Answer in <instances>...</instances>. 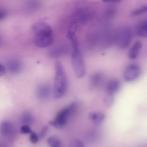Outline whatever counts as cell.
<instances>
[{
    "label": "cell",
    "instance_id": "cell-12",
    "mask_svg": "<svg viewBox=\"0 0 147 147\" xmlns=\"http://www.w3.org/2000/svg\"><path fill=\"white\" fill-rule=\"evenodd\" d=\"M137 34L140 36L147 38V20L141 22L136 29Z\"/></svg>",
    "mask_w": 147,
    "mask_h": 147
},
{
    "label": "cell",
    "instance_id": "cell-7",
    "mask_svg": "<svg viewBox=\"0 0 147 147\" xmlns=\"http://www.w3.org/2000/svg\"><path fill=\"white\" fill-rule=\"evenodd\" d=\"M141 69L138 64H131L127 66L125 69L123 74L124 80L128 82L133 81L140 76Z\"/></svg>",
    "mask_w": 147,
    "mask_h": 147
},
{
    "label": "cell",
    "instance_id": "cell-23",
    "mask_svg": "<svg viewBox=\"0 0 147 147\" xmlns=\"http://www.w3.org/2000/svg\"><path fill=\"white\" fill-rule=\"evenodd\" d=\"M0 76H3L5 72V69L4 66L2 65H0Z\"/></svg>",
    "mask_w": 147,
    "mask_h": 147
},
{
    "label": "cell",
    "instance_id": "cell-8",
    "mask_svg": "<svg viewBox=\"0 0 147 147\" xmlns=\"http://www.w3.org/2000/svg\"><path fill=\"white\" fill-rule=\"evenodd\" d=\"M142 44V42L139 40L136 41L130 49L128 56L131 60L136 59L138 57Z\"/></svg>",
    "mask_w": 147,
    "mask_h": 147
},
{
    "label": "cell",
    "instance_id": "cell-24",
    "mask_svg": "<svg viewBox=\"0 0 147 147\" xmlns=\"http://www.w3.org/2000/svg\"><path fill=\"white\" fill-rule=\"evenodd\" d=\"M105 2L107 3H116L118 2L120 0H102Z\"/></svg>",
    "mask_w": 147,
    "mask_h": 147
},
{
    "label": "cell",
    "instance_id": "cell-22",
    "mask_svg": "<svg viewBox=\"0 0 147 147\" xmlns=\"http://www.w3.org/2000/svg\"><path fill=\"white\" fill-rule=\"evenodd\" d=\"M48 130V127L47 126H44L42 129L38 134L39 138H43L45 136Z\"/></svg>",
    "mask_w": 147,
    "mask_h": 147
},
{
    "label": "cell",
    "instance_id": "cell-4",
    "mask_svg": "<svg viewBox=\"0 0 147 147\" xmlns=\"http://www.w3.org/2000/svg\"><path fill=\"white\" fill-rule=\"evenodd\" d=\"M133 37L131 29L128 27H123L115 34L114 42L119 49H125L129 46Z\"/></svg>",
    "mask_w": 147,
    "mask_h": 147
},
{
    "label": "cell",
    "instance_id": "cell-3",
    "mask_svg": "<svg viewBox=\"0 0 147 147\" xmlns=\"http://www.w3.org/2000/svg\"><path fill=\"white\" fill-rule=\"evenodd\" d=\"M55 69L53 94L55 99H58L65 94L67 86V80L64 67L60 61H57L55 62Z\"/></svg>",
    "mask_w": 147,
    "mask_h": 147
},
{
    "label": "cell",
    "instance_id": "cell-11",
    "mask_svg": "<svg viewBox=\"0 0 147 147\" xmlns=\"http://www.w3.org/2000/svg\"><path fill=\"white\" fill-rule=\"evenodd\" d=\"M37 93L38 96L40 98L42 99H46L50 95V88L47 85H42L38 87Z\"/></svg>",
    "mask_w": 147,
    "mask_h": 147
},
{
    "label": "cell",
    "instance_id": "cell-19",
    "mask_svg": "<svg viewBox=\"0 0 147 147\" xmlns=\"http://www.w3.org/2000/svg\"><path fill=\"white\" fill-rule=\"evenodd\" d=\"M68 145L70 147H83L84 144L83 142L78 139H73L68 143Z\"/></svg>",
    "mask_w": 147,
    "mask_h": 147
},
{
    "label": "cell",
    "instance_id": "cell-6",
    "mask_svg": "<svg viewBox=\"0 0 147 147\" xmlns=\"http://www.w3.org/2000/svg\"><path fill=\"white\" fill-rule=\"evenodd\" d=\"M0 131L3 137L7 141L12 142L16 135L14 126L11 122L8 121H4L1 123Z\"/></svg>",
    "mask_w": 147,
    "mask_h": 147
},
{
    "label": "cell",
    "instance_id": "cell-9",
    "mask_svg": "<svg viewBox=\"0 0 147 147\" xmlns=\"http://www.w3.org/2000/svg\"><path fill=\"white\" fill-rule=\"evenodd\" d=\"M120 87V83L117 80L113 79L109 80L106 86L107 93L113 94L117 92Z\"/></svg>",
    "mask_w": 147,
    "mask_h": 147
},
{
    "label": "cell",
    "instance_id": "cell-10",
    "mask_svg": "<svg viewBox=\"0 0 147 147\" xmlns=\"http://www.w3.org/2000/svg\"><path fill=\"white\" fill-rule=\"evenodd\" d=\"M89 117L95 125L98 126L103 122L105 119V115L102 112H92L89 114Z\"/></svg>",
    "mask_w": 147,
    "mask_h": 147
},
{
    "label": "cell",
    "instance_id": "cell-18",
    "mask_svg": "<svg viewBox=\"0 0 147 147\" xmlns=\"http://www.w3.org/2000/svg\"><path fill=\"white\" fill-rule=\"evenodd\" d=\"M147 12V5L142 6L133 11L131 13L132 16H138Z\"/></svg>",
    "mask_w": 147,
    "mask_h": 147
},
{
    "label": "cell",
    "instance_id": "cell-2",
    "mask_svg": "<svg viewBox=\"0 0 147 147\" xmlns=\"http://www.w3.org/2000/svg\"><path fill=\"white\" fill-rule=\"evenodd\" d=\"M68 36L71 43V57L74 72L77 78H81L83 77L85 73L83 58L80 49L78 42L74 33L69 32Z\"/></svg>",
    "mask_w": 147,
    "mask_h": 147
},
{
    "label": "cell",
    "instance_id": "cell-20",
    "mask_svg": "<svg viewBox=\"0 0 147 147\" xmlns=\"http://www.w3.org/2000/svg\"><path fill=\"white\" fill-rule=\"evenodd\" d=\"M29 139L32 143L36 144L38 142L40 138L38 134L32 131L30 133Z\"/></svg>",
    "mask_w": 147,
    "mask_h": 147
},
{
    "label": "cell",
    "instance_id": "cell-21",
    "mask_svg": "<svg viewBox=\"0 0 147 147\" xmlns=\"http://www.w3.org/2000/svg\"><path fill=\"white\" fill-rule=\"evenodd\" d=\"M20 131L22 134L30 133L32 131L28 125L26 124L22 125L21 127Z\"/></svg>",
    "mask_w": 147,
    "mask_h": 147
},
{
    "label": "cell",
    "instance_id": "cell-17",
    "mask_svg": "<svg viewBox=\"0 0 147 147\" xmlns=\"http://www.w3.org/2000/svg\"><path fill=\"white\" fill-rule=\"evenodd\" d=\"M22 121L26 124H31L33 121L34 118L31 113L26 112L24 114L22 117Z\"/></svg>",
    "mask_w": 147,
    "mask_h": 147
},
{
    "label": "cell",
    "instance_id": "cell-16",
    "mask_svg": "<svg viewBox=\"0 0 147 147\" xmlns=\"http://www.w3.org/2000/svg\"><path fill=\"white\" fill-rule=\"evenodd\" d=\"M47 142L51 147H59L61 145V141L59 139L55 136H51L48 138Z\"/></svg>",
    "mask_w": 147,
    "mask_h": 147
},
{
    "label": "cell",
    "instance_id": "cell-14",
    "mask_svg": "<svg viewBox=\"0 0 147 147\" xmlns=\"http://www.w3.org/2000/svg\"><path fill=\"white\" fill-rule=\"evenodd\" d=\"M7 67L11 72L16 73L20 71L21 66L19 62L16 60H12L8 63Z\"/></svg>",
    "mask_w": 147,
    "mask_h": 147
},
{
    "label": "cell",
    "instance_id": "cell-13",
    "mask_svg": "<svg viewBox=\"0 0 147 147\" xmlns=\"http://www.w3.org/2000/svg\"><path fill=\"white\" fill-rule=\"evenodd\" d=\"M104 79V75L102 73L98 72L94 73L90 77L91 84L93 86H97L101 84Z\"/></svg>",
    "mask_w": 147,
    "mask_h": 147
},
{
    "label": "cell",
    "instance_id": "cell-15",
    "mask_svg": "<svg viewBox=\"0 0 147 147\" xmlns=\"http://www.w3.org/2000/svg\"><path fill=\"white\" fill-rule=\"evenodd\" d=\"M114 102L113 94L107 93L103 98V104L107 107H110L113 105Z\"/></svg>",
    "mask_w": 147,
    "mask_h": 147
},
{
    "label": "cell",
    "instance_id": "cell-1",
    "mask_svg": "<svg viewBox=\"0 0 147 147\" xmlns=\"http://www.w3.org/2000/svg\"><path fill=\"white\" fill-rule=\"evenodd\" d=\"M35 20L31 26L34 34V42L36 47L45 48L50 46L53 41V32L49 24L45 21L35 17H29Z\"/></svg>",
    "mask_w": 147,
    "mask_h": 147
},
{
    "label": "cell",
    "instance_id": "cell-5",
    "mask_svg": "<svg viewBox=\"0 0 147 147\" xmlns=\"http://www.w3.org/2000/svg\"><path fill=\"white\" fill-rule=\"evenodd\" d=\"M76 106V103L73 102L61 110L54 119L49 122V124L57 128H61L66 125L69 115Z\"/></svg>",
    "mask_w": 147,
    "mask_h": 147
}]
</instances>
